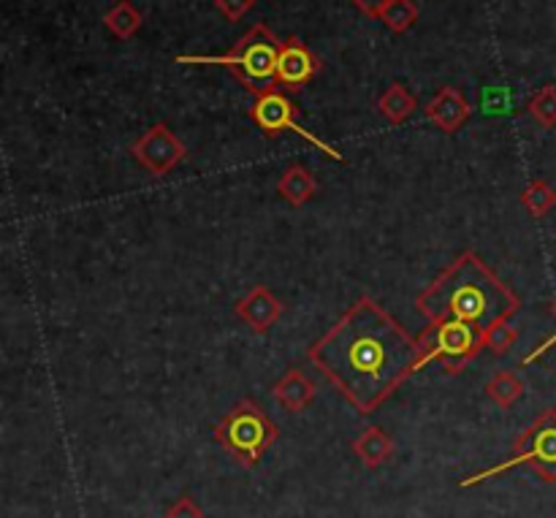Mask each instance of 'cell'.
<instances>
[{"label": "cell", "instance_id": "25", "mask_svg": "<svg viewBox=\"0 0 556 518\" xmlns=\"http://www.w3.org/2000/svg\"><path fill=\"white\" fill-rule=\"evenodd\" d=\"M552 313H554V318H556V302L552 304ZM554 345H556V331H554V334H552V337H548V340H543V342H541V345H538V348H535V351H532V353H530V356H527V358H525V362H521V364H525V367H530V364H532V362H538V358H541V356H546V353H548V351H552V348H554Z\"/></svg>", "mask_w": 556, "mask_h": 518}, {"label": "cell", "instance_id": "3", "mask_svg": "<svg viewBox=\"0 0 556 518\" xmlns=\"http://www.w3.org/2000/svg\"><path fill=\"white\" fill-rule=\"evenodd\" d=\"M282 41L275 36L271 27L264 22L250 27L226 54H179L177 63L182 65H226L253 96L277 85V54H280Z\"/></svg>", "mask_w": 556, "mask_h": 518}, {"label": "cell", "instance_id": "10", "mask_svg": "<svg viewBox=\"0 0 556 518\" xmlns=\"http://www.w3.org/2000/svg\"><path fill=\"white\" fill-rule=\"evenodd\" d=\"M233 313H237V318L244 320L255 334H266V331H271V326L280 320L282 302L271 293V288L253 286L237 304H233Z\"/></svg>", "mask_w": 556, "mask_h": 518}, {"label": "cell", "instance_id": "22", "mask_svg": "<svg viewBox=\"0 0 556 518\" xmlns=\"http://www.w3.org/2000/svg\"><path fill=\"white\" fill-rule=\"evenodd\" d=\"M215 9L220 11L228 22H239L248 11L255 9V0H215Z\"/></svg>", "mask_w": 556, "mask_h": 518}, {"label": "cell", "instance_id": "1", "mask_svg": "<svg viewBox=\"0 0 556 518\" xmlns=\"http://www.w3.org/2000/svg\"><path fill=\"white\" fill-rule=\"evenodd\" d=\"M307 358L358 416H372L421 369L416 337L369 296L315 340Z\"/></svg>", "mask_w": 556, "mask_h": 518}, {"label": "cell", "instance_id": "7", "mask_svg": "<svg viewBox=\"0 0 556 518\" xmlns=\"http://www.w3.org/2000/svg\"><path fill=\"white\" fill-rule=\"evenodd\" d=\"M250 119H253L255 128H258L266 139H275L282 130H293V134L307 139L313 147H318V150L324 152V155H329L331 161L345 163V155H342V152H337L334 147L326 144L324 139H318V136L309 134L304 125L296 123V103L288 98V92L282 90L280 85L269 87V90H264L261 96H255L253 106H250Z\"/></svg>", "mask_w": 556, "mask_h": 518}, {"label": "cell", "instance_id": "23", "mask_svg": "<svg viewBox=\"0 0 556 518\" xmlns=\"http://www.w3.org/2000/svg\"><path fill=\"white\" fill-rule=\"evenodd\" d=\"M166 518H204V510H201V505L193 497H179L166 510Z\"/></svg>", "mask_w": 556, "mask_h": 518}, {"label": "cell", "instance_id": "15", "mask_svg": "<svg viewBox=\"0 0 556 518\" xmlns=\"http://www.w3.org/2000/svg\"><path fill=\"white\" fill-rule=\"evenodd\" d=\"M416 109H418L416 96H413L402 81H394L391 87H386L378 98L380 117L389 119L391 125H405L407 119L416 114Z\"/></svg>", "mask_w": 556, "mask_h": 518}, {"label": "cell", "instance_id": "9", "mask_svg": "<svg viewBox=\"0 0 556 518\" xmlns=\"http://www.w3.org/2000/svg\"><path fill=\"white\" fill-rule=\"evenodd\" d=\"M320 60L299 36H288L277 54V85L286 92H299L318 76Z\"/></svg>", "mask_w": 556, "mask_h": 518}, {"label": "cell", "instance_id": "13", "mask_svg": "<svg viewBox=\"0 0 556 518\" xmlns=\"http://www.w3.org/2000/svg\"><path fill=\"white\" fill-rule=\"evenodd\" d=\"M351 448H353V454L358 456V462L367 467V470H380V467H383L386 462L394 456L396 445H394V440L383 432V429L369 427V429H364L356 440H353Z\"/></svg>", "mask_w": 556, "mask_h": 518}, {"label": "cell", "instance_id": "24", "mask_svg": "<svg viewBox=\"0 0 556 518\" xmlns=\"http://www.w3.org/2000/svg\"><path fill=\"white\" fill-rule=\"evenodd\" d=\"M351 3L356 5L364 16H378L380 20V14H383L386 5H389L391 0H351Z\"/></svg>", "mask_w": 556, "mask_h": 518}, {"label": "cell", "instance_id": "2", "mask_svg": "<svg viewBox=\"0 0 556 518\" xmlns=\"http://www.w3.org/2000/svg\"><path fill=\"white\" fill-rule=\"evenodd\" d=\"M416 307L429 324L465 320L486 331L519 313L521 302L481 255L465 250L418 293Z\"/></svg>", "mask_w": 556, "mask_h": 518}, {"label": "cell", "instance_id": "19", "mask_svg": "<svg viewBox=\"0 0 556 518\" xmlns=\"http://www.w3.org/2000/svg\"><path fill=\"white\" fill-rule=\"evenodd\" d=\"M380 22L391 33H407L418 22L416 0H391L383 14H380Z\"/></svg>", "mask_w": 556, "mask_h": 518}, {"label": "cell", "instance_id": "17", "mask_svg": "<svg viewBox=\"0 0 556 518\" xmlns=\"http://www.w3.org/2000/svg\"><path fill=\"white\" fill-rule=\"evenodd\" d=\"M525 389L527 386L519 375L510 372V369H503V372H494L492 378H489L486 389L483 391H486V396L494 405L503 407V410H510V407L525 396Z\"/></svg>", "mask_w": 556, "mask_h": 518}, {"label": "cell", "instance_id": "5", "mask_svg": "<svg viewBox=\"0 0 556 518\" xmlns=\"http://www.w3.org/2000/svg\"><path fill=\"white\" fill-rule=\"evenodd\" d=\"M527 465L541 481L556 483V410H543L519 438L514 440V454L508 462L492 467L486 472L462 481V487H476V483L489 481L494 476L514 470V467Z\"/></svg>", "mask_w": 556, "mask_h": 518}, {"label": "cell", "instance_id": "12", "mask_svg": "<svg viewBox=\"0 0 556 518\" xmlns=\"http://www.w3.org/2000/svg\"><path fill=\"white\" fill-rule=\"evenodd\" d=\"M271 394H275V402L282 410L296 416V413H304L313 405L315 394H318V386L313 383V378L304 369H288L275 383Z\"/></svg>", "mask_w": 556, "mask_h": 518}, {"label": "cell", "instance_id": "21", "mask_svg": "<svg viewBox=\"0 0 556 518\" xmlns=\"http://www.w3.org/2000/svg\"><path fill=\"white\" fill-rule=\"evenodd\" d=\"M516 340H519V334H516V329L508 324V320L494 324L492 329L483 331V345H486L494 356H508L510 348L516 345Z\"/></svg>", "mask_w": 556, "mask_h": 518}, {"label": "cell", "instance_id": "11", "mask_svg": "<svg viewBox=\"0 0 556 518\" xmlns=\"http://www.w3.org/2000/svg\"><path fill=\"white\" fill-rule=\"evenodd\" d=\"M424 112H427L429 123L438 125L443 134H456V130L465 128V123L470 119L472 106L467 103V98L462 96V90H456V87H440Z\"/></svg>", "mask_w": 556, "mask_h": 518}, {"label": "cell", "instance_id": "4", "mask_svg": "<svg viewBox=\"0 0 556 518\" xmlns=\"http://www.w3.org/2000/svg\"><path fill=\"white\" fill-rule=\"evenodd\" d=\"M212 438L217 445L233 456L242 467H258L266 451L277 443L280 429L264 413V407L255 405L253 400H242L223 416L220 424H215Z\"/></svg>", "mask_w": 556, "mask_h": 518}, {"label": "cell", "instance_id": "8", "mask_svg": "<svg viewBox=\"0 0 556 518\" xmlns=\"http://www.w3.org/2000/svg\"><path fill=\"white\" fill-rule=\"evenodd\" d=\"M130 155H134L152 177H166L168 172H174V168L185 161L188 147L182 144V139H179L166 123H155L134 141Z\"/></svg>", "mask_w": 556, "mask_h": 518}, {"label": "cell", "instance_id": "6", "mask_svg": "<svg viewBox=\"0 0 556 518\" xmlns=\"http://www.w3.org/2000/svg\"><path fill=\"white\" fill-rule=\"evenodd\" d=\"M416 340L421 369L427 364L438 362L448 375H459L481 353V348H486L483 345V329L465 324V320H438V324H429Z\"/></svg>", "mask_w": 556, "mask_h": 518}, {"label": "cell", "instance_id": "14", "mask_svg": "<svg viewBox=\"0 0 556 518\" xmlns=\"http://www.w3.org/2000/svg\"><path fill=\"white\" fill-rule=\"evenodd\" d=\"M315 193H318V182H315L313 172L299 166V163L288 166L282 172L280 182H277V195L291 206H304L307 201L315 199Z\"/></svg>", "mask_w": 556, "mask_h": 518}, {"label": "cell", "instance_id": "16", "mask_svg": "<svg viewBox=\"0 0 556 518\" xmlns=\"http://www.w3.org/2000/svg\"><path fill=\"white\" fill-rule=\"evenodd\" d=\"M103 25H106L109 33H114L119 41H128V38H134L136 33L141 30L144 16H141V11L136 9L130 0H117V3L103 14Z\"/></svg>", "mask_w": 556, "mask_h": 518}, {"label": "cell", "instance_id": "20", "mask_svg": "<svg viewBox=\"0 0 556 518\" xmlns=\"http://www.w3.org/2000/svg\"><path fill=\"white\" fill-rule=\"evenodd\" d=\"M527 112L541 128H556V87L546 85L527 101Z\"/></svg>", "mask_w": 556, "mask_h": 518}, {"label": "cell", "instance_id": "18", "mask_svg": "<svg viewBox=\"0 0 556 518\" xmlns=\"http://www.w3.org/2000/svg\"><path fill=\"white\" fill-rule=\"evenodd\" d=\"M521 204L532 217H546L556 206V190L546 179H532L521 193Z\"/></svg>", "mask_w": 556, "mask_h": 518}]
</instances>
